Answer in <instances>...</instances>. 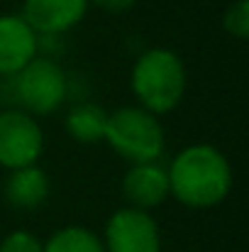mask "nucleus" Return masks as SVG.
<instances>
[{
    "label": "nucleus",
    "mask_w": 249,
    "mask_h": 252,
    "mask_svg": "<svg viewBox=\"0 0 249 252\" xmlns=\"http://www.w3.org/2000/svg\"><path fill=\"white\" fill-rule=\"evenodd\" d=\"M166 174L171 196L188 208H213L232 191V167L227 157L208 142L183 147L171 159Z\"/></svg>",
    "instance_id": "nucleus-1"
},
{
    "label": "nucleus",
    "mask_w": 249,
    "mask_h": 252,
    "mask_svg": "<svg viewBox=\"0 0 249 252\" xmlns=\"http://www.w3.org/2000/svg\"><path fill=\"white\" fill-rule=\"evenodd\" d=\"M132 91L139 105L154 115L171 113L186 93V66L181 57L166 47L147 49L132 66Z\"/></svg>",
    "instance_id": "nucleus-2"
},
{
    "label": "nucleus",
    "mask_w": 249,
    "mask_h": 252,
    "mask_svg": "<svg viewBox=\"0 0 249 252\" xmlns=\"http://www.w3.org/2000/svg\"><path fill=\"white\" fill-rule=\"evenodd\" d=\"M105 142L130 164L159 162L164 155V127L142 105H125L108 115Z\"/></svg>",
    "instance_id": "nucleus-3"
},
{
    "label": "nucleus",
    "mask_w": 249,
    "mask_h": 252,
    "mask_svg": "<svg viewBox=\"0 0 249 252\" xmlns=\"http://www.w3.org/2000/svg\"><path fill=\"white\" fill-rule=\"evenodd\" d=\"M12 79L15 98L20 100L22 110L34 115H49L66 100L69 79L61 64L49 57H34L27 66H22Z\"/></svg>",
    "instance_id": "nucleus-4"
},
{
    "label": "nucleus",
    "mask_w": 249,
    "mask_h": 252,
    "mask_svg": "<svg viewBox=\"0 0 249 252\" xmlns=\"http://www.w3.org/2000/svg\"><path fill=\"white\" fill-rule=\"evenodd\" d=\"M44 150L39 123L25 110L0 113V167L22 169L37 164Z\"/></svg>",
    "instance_id": "nucleus-5"
},
{
    "label": "nucleus",
    "mask_w": 249,
    "mask_h": 252,
    "mask_svg": "<svg viewBox=\"0 0 249 252\" xmlns=\"http://www.w3.org/2000/svg\"><path fill=\"white\" fill-rule=\"evenodd\" d=\"M103 248L105 252H162V233L147 211L127 206L110 216Z\"/></svg>",
    "instance_id": "nucleus-6"
},
{
    "label": "nucleus",
    "mask_w": 249,
    "mask_h": 252,
    "mask_svg": "<svg viewBox=\"0 0 249 252\" xmlns=\"http://www.w3.org/2000/svg\"><path fill=\"white\" fill-rule=\"evenodd\" d=\"M88 0H25L22 20L37 34H64L88 12Z\"/></svg>",
    "instance_id": "nucleus-7"
},
{
    "label": "nucleus",
    "mask_w": 249,
    "mask_h": 252,
    "mask_svg": "<svg viewBox=\"0 0 249 252\" xmlns=\"http://www.w3.org/2000/svg\"><path fill=\"white\" fill-rule=\"evenodd\" d=\"M39 34L22 15H0V76H15L37 57Z\"/></svg>",
    "instance_id": "nucleus-8"
},
{
    "label": "nucleus",
    "mask_w": 249,
    "mask_h": 252,
    "mask_svg": "<svg viewBox=\"0 0 249 252\" xmlns=\"http://www.w3.org/2000/svg\"><path fill=\"white\" fill-rule=\"evenodd\" d=\"M122 193L130 201V208H139V211L157 208L171 196L168 174L159 162L130 164L122 179Z\"/></svg>",
    "instance_id": "nucleus-9"
},
{
    "label": "nucleus",
    "mask_w": 249,
    "mask_h": 252,
    "mask_svg": "<svg viewBox=\"0 0 249 252\" xmlns=\"http://www.w3.org/2000/svg\"><path fill=\"white\" fill-rule=\"evenodd\" d=\"M49 176L44 169H39L37 164L22 169H12L7 181H5V198L10 206L22 208V211H32L39 208L47 196H49Z\"/></svg>",
    "instance_id": "nucleus-10"
},
{
    "label": "nucleus",
    "mask_w": 249,
    "mask_h": 252,
    "mask_svg": "<svg viewBox=\"0 0 249 252\" xmlns=\"http://www.w3.org/2000/svg\"><path fill=\"white\" fill-rule=\"evenodd\" d=\"M108 115L110 113L98 103H79L66 115V132L81 145L103 142L108 130Z\"/></svg>",
    "instance_id": "nucleus-11"
},
{
    "label": "nucleus",
    "mask_w": 249,
    "mask_h": 252,
    "mask_svg": "<svg viewBox=\"0 0 249 252\" xmlns=\"http://www.w3.org/2000/svg\"><path fill=\"white\" fill-rule=\"evenodd\" d=\"M44 252H105L103 248V240L83 228V225H66L61 230H56L44 245Z\"/></svg>",
    "instance_id": "nucleus-12"
},
{
    "label": "nucleus",
    "mask_w": 249,
    "mask_h": 252,
    "mask_svg": "<svg viewBox=\"0 0 249 252\" xmlns=\"http://www.w3.org/2000/svg\"><path fill=\"white\" fill-rule=\"evenodd\" d=\"M222 27L232 37L247 39L249 37V0H235V2H230V7L225 10V17H222Z\"/></svg>",
    "instance_id": "nucleus-13"
},
{
    "label": "nucleus",
    "mask_w": 249,
    "mask_h": 252,
    "mask_svg": "<svg viewBox=\"0 0 249 252\" xmlns=\"http://www.w3.org/2000/svg\"><path fill=\"white\" fill-rule=\"evenodd\" d=\"M0 252H44L42 243L27 230H12L0 243Z\"/></svg>",
    "instance_id": "nucleus-14"
},
{
    "label": "nucleus",
    "mask_w": 249,
    "mask_h": 252,
    "mask_svg": "<svg viewBox=\"0 0 249 252\" xmlns=\"http://www.w3.org/2000/svg\"><path fill=\"white\" fill-rule=\"evenodd\" d=\"M88 2H93L95 7H100V10H105V12H125V10H130L137 0H88Z\"/></svg>",
    "instance_id": "nucleus-15"
}]
</instances>
